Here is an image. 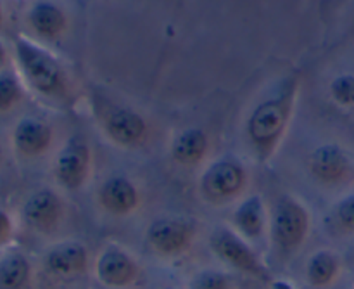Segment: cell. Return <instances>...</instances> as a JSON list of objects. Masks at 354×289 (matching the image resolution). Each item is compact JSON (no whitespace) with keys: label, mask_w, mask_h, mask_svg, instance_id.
I'll return each mask as SVG.
<instances>
[{"label":"cell","mask_w":354,"mask_h":289,"mask_svg":"<svg viewBox=\"0 0 354 289\" xmlns=\"http://www.w3.org/2000/svg\"><path fill=\"white\" fill-rule=\"evenodd\" d=\"M297 82L289 80L279 96L259 103L245 121V139L259 163L272 159L289 128L296 103Z\"/></svg>","instance_id":"6da1fadb"},{"label":"cell","mask_w":354,"mask_h":289,"mask_svg":"<svg viewBox=\"0 0 354 289\" xmlns=\"http://www.w3.org/2000/svg\"><path fill=\"white\" fill-rule=\"evenodd\" d=\"M14 51L23 78L35 92L55 99L66 97L68 78L64 68L47 49L26 37H17L14 42Z\"/></svg>","instance_id":"7a4b0ae2"},{"label":"cell","mask_w":354,"mask_h":289,"mask_svg":"<svg viewBox=\"0 0 354 289\" xmlns=\"http://www.w3.org/2000/svg\"><path fill=\"white\" fill-rule=\"evenodd\" d=\"M311 229V215L306 204L292 194H280L270 215V234L279 252H297L306 243Z\"/></svg>","instance_id":"3957f363"},{"label":"cell","mask_w":354,"mask_h":289,"mask_svg":"<svg viewBox=\"0 0 354 289\" xmlns=\"http://www.w3.org/2000/svg\"><path fill=\"white\" fill-rule=\"evenodd\" d=\"M249 186V170L237 158L211 161L199 177V194L213 207L228 204L244 198Z\"/></svg>","instance_id":"277c9868"},{"label":"cell","mask_w":354,"mask_h":289,"mask_svg":"<svg viewBox=\"0 0 354 289\" xmlns=\"http://www.w3.org/2000/svg\"><path fill=\"white\" fill-rule=\"evenodd\" d=\"M209 248L221 262L230 265L232 269L259 281L270 279V270L265 262L252 249L248 239L242 238L232 227L221 225L214 229L209 236Z\"/></svg>","instance_id":"5b68a950"},{"label":"cell","mask_w":354,"mask_h":289,"mask_svg":"<svg viewBox=\"0 0 354 289\" xmlns=\"http://www.w3.org/2000/svg\"><path fill=\"white\" fill-rule=\"evenodd\" d=\"M93 155L88 141L83 135H71L57 149L52 165V175L64 191L83 189L92 175Z\"/></svg>","instance_id":"8992f818"},{"label":"cell","mask_w":354,"mask_h":289,"mask_svg":"<svg viewBox=\"0 0 354 289\" xmlns=\"http://www.w3.org/2000/svg\"><path fill=\"white\" fill-rule=\"evenodd\" d=\"M99 125L107 141L118 148L135 149L147 141L149 125L140 113L121 104H104Z\"/></svg>","instance_id":"52a82bcc"},{"label":"cell","mask_w":354,"mask_h":289,"mask_svg":"<svg viewBox=\"0 0 354 289\" xmlns=\"http://www.w3.org/2000/svg\"><path fill=\"white\" fill-rule=\"evenodd\" d=\"M196 227L189 218L158 217L147 225L145 243L159 256H178L192 246Z\"/></svg>","instance_id":"ba28073f"},{"label":"cell","mask_w":354,"mask_h":289,"mask_svg":"<svg viewBox=\"0 0 354 289\" xmlns=\"http://www.w3.org/2000/svg\"><path fill=\"white\" fill-rule=\"evenodd\" d=\"M64 200L52 187H37L21 207V218L35 232H52L64 218Z\"/></svg>","instance_id":"9c48e42d"},{"label":"cell","mask_w":354,"mask_h":289,"mask_svg":"<svg viewBox=\"0 0 354 289\" xmlns=\"http://www.w3.org/2000/svg\"><path fill=\"white\" fill-rule=\"evenodd\" d=\"M97 203L113 217H128L140 208V187L128 175L113 173L100 182L97 189Z\"/></svg>","instance_id":"30bf717a"},{"label":"cell","mask_w":354,"mask_h":289,"mask_svg":"<svg viewBox=\"0 0 354 289\" xmlns=\"http://www.w3.org/2000/svg\"><path fill=\"white\" fill-rule=\"evenodd\" d=\"M138 263L127 249L120 246H107L95 262V276L106 288L123 289L138 279Z\"/></svg>","instance_id":"8fae6325"},{"label":"cell","mask_w":354,"mask_h":289,"mask_svg":"<svg viewBox=\"0 0 354 289\" xmlns=\"http://www.w3.org/2000/svg\"><path fill=\"white\" fill-rule=\"evenodd\" d=\"M12 146L23 158H40L54 146V128L40 118H21L12 128Z\"/></svg>","instance_id":"7c38bea8"},{"label":"cell","mask_w":354,"mask_h":289,"mask_svg":"<svg viewBox=\"0 0 354 289\" xmlns=\"http://www.w3.org/2000/svg\"><path fill=\"white\" fill-rule=\"evenodd\" d=\"M90 263L88 249L80 241H59L47 249L44 267L50 276L73 279L86 272Z\"/></svg>","instance_id":"4fadbf2b"},{"label":"cell","mask_w":354,"mask_h":289,"mask_svg":"<svg viewBox=\"0 0 354 289\" xmlns=\"http://www.w3.org/2000/svg\"><path fill=\"white\" fill-rule=\"evenodd\" d=\"M308 168L315 180L327 186L342 182L351 172L348 152L337 144H322L308 156Z\"/></svg>","instance_id":"5bb4252c"},{"label":"cell","mask_w":354,"mask_h":289,"mask_svg":"<svg viewBox=\"0 0 354 289\" xmlns=\"http://www.w3.org/2000/svg\"><path fill=\"white\" fill-rule=\"evenodd\" d=\"M270 225L265 200L259 194H249L237 201L232 211V229L244 239L259 241Z\"/></svg>","instance_id":"9a60e30c"},{"label":"cell","mask_w":354,"mask_h":289,"mask_svg":"<svg viewBox=\"0 0 354 289\" xmlns=\"http://www.w3.org/2000/svg\"><path fill=\"white\" fill-rule=\"evenodd\" d=\"M209 146V135L206 134V130L199 127H189L173 137L169 155L178 166L192 168L199 166L206 159Z\"/></svg>","instance_id":"2e32d148"},{"label":"cell","mask_w":354,"mask_h":289,"mask_svg":"<svg viewBox=\"0 0 354 289\" xmlns=\"http://www.w3.org/2000/svg\"><path fill=\"white\" fill-rule=\"evenodd\" d=\"M28 21H30V26L33 28L38 37L48 38V40L61 37V33L68 26L64 10L55 3L47 2V0L37 2L31 7L30 12H28Z\"/></svg>","instance_id":"e0dca14e"},{"label":"cell","mask_w":354,"mask_h":289,"mask_svg":"<svg viewBox=\"0 0 354 289\" xmlns=\"http://www.w3.org/2000/svg\"><path fill=\"white\" fill-rule=\"evenodd\" d=\"M31 279L30 259L10 249L0 256V289H26Z\"/></svg>","instance_id":"ac0fdd59"},{"label":"cell","mask_w":354,"mask_h":289,"mask_svg":"<svg viewBox=\"0 0 354 289\" xmlns=\"http://www.w3.org/2000/svg\"><path fill=\"white\" fill-rule=\"evenodd\" d=\"M341 263L332 252H317L306 265V279L313 288H327L337 279Z\"/></svg>","instance_id":"d6986e66"},{"label":"cell","mask_w":354,"mask_h":289,"mask_svg":"<svg viewBox=\"0 0 354 289\" xmlns=\"http://www.w3.org/2000/svg\"><path fill=\"white\" fill-rule=\"evenodd\" d=\"M23 85L12 71H0V113L10 111L23 99Z\"/></svg>","instance_id":"ffe728a7"},{"label":"cell","mask_w":354,"mask_h":289,"mask_svg":"<svg viewBox=\"0 0 354 289\" xmlns=\"http://www.w3.org/2000/svg\"><path fill=\"white\" fill-rule=\"evenodd\" d=\"M189 289H232V279L218 269H203L190 277Z\"/></svg>","instance_id":"44dd1931"},{"label":"cell","mask_w":354,"mask_h":289,"mask_svg":"<svg viewBox=\"0 0 354 289\" xmlns=\"http://www.w3.org/2000/svg\"><path fill=\"white\" fill-rule=\"evenodd\" d=\"M330 94L337 104L344 107L354 106V76L341 75L330 83Z\"/></svg>","instance_id":"7402d4cb"},{"label":"cell","mask_w":354,"mask_h":289,"mask_svg":"<svg viewBox=\"0 0 354 289\" xmlns=\"http://www.w3.org/2000/svg\"><path fill=\"white\" fill-rule=\"evenodd\" d=\"M335 225L344 232H354V194L342 198L332 211Z\"/></svg>","instance_id":"603a6c76"},{"label":"cell","mask_w":354,"mask_h":289,"mask_svg":"<svg viewBox=\"0 0 354 289\" xmlns=\"http://www.w3.org/2000/svg\"><path fill=\"white\" fill-rule=\"evenodd\" d=\"M14 218L6 208L0 207V249L9 246L14 238Z\"/></svg>","instance_id":"cb8c5ba5"},{"label":"cell","mask_w":354,"mask_h":289,"mask_svg":"<svg viewBox=\"0 0 354 289\" xmlns=\"http://www.w3.org/2000/svg\"><path fill=\"white\" fill-rule=\"evenodd\" d=\"M272 289H296V288H294L290 283H287V281L277 279L272 283Z\"/></svg>","instance_id":"d4e9b609"},{"label":"cell","mask_w":354,"mask_h":289,"mask_svg":"<svg viewBox=\"0 0 354 289\" xmlns=\"http://www.w3.org/2000/svg\"><path fill=\"white\" fill-rule=\"evenodd\" d=\"M6 61H7V51H6V47L0 44V71H2L3 66H6Z\"/></svg>","instance_id":"484cf974"},{"label":"cell","mask_w":354,"mask_h":289,"mask_svg":"<svg viewBox=\"0 0 354 289\" xmlns=\"http://www.w3.org/2000/svg\"><path fill=\"white\" fill-rule=\"evenodd\" d=\"M0 26H2V2H0Z\"/></svg>","instance_id":"4316f807"},{"label":"cell","mask_w":354,"mask_h":289,"mask_svg":"<svg viewBox=\"0 0 354 289\" xmlns=\"http://www.w3.org/2000/svg\"><path fill=\"white\" fill-rule=\"evenodd\" d=\"M0 158H2V152H0Z\"/></svg>","instance_id":"83f0119b"}]
</instances>
